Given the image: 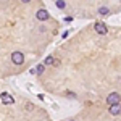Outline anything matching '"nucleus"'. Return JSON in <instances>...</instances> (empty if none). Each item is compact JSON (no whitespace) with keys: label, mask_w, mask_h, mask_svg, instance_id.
Wrapping results in <instances>:
<instances>
[{"label":"nucleus","mask_w":121,"mask_h":121,"mask_svg":"<svg viewBox=\"0 0 121 121\" xmlns=\"http://www.w3.org/2000/svg\"><path fill=\"white\" fill-rule=\"evenodd\" d=\"M11 61H13V65H23V63H24V55H23V52H13V53H11Z\"/></svg>","instance_id":"f257e3e1"},{"label":"nucleus","mask_w":121,"mask_h":121,"mask_svg":"<svg viewBox=\"0 0 121 121\" xmlns=\"http://www.w3.org/2000/svg\"><path fill=\"white\" fill-rule=\"evenodd\" d=\"M0 100H2L3 105H13V103H15V99H13L8 92H2L0 94Z\"/></svg>","instance_id":"f03ea898"},{"label":"nucleus","mask_w":121,"mask_h":121,"mask_svg":"<svg viewBox=\"0 0 121 121\" xmlns=\"http://www.w3.org/2000/svg\"><path fill=\"white\" fill-rule=\"evenodd\" d=\"M120 100H121V97H120L118 92H112V94H108V97H107V103H108V105L120 103Z\"/></svg>","instance_id":"7ed1b4c3"},{"label":"nucleus","mask_w":121,"mask_h":121,"mask_svg":"<svg viewBox=\"0 0 121 121\" xmlns=\"http://www.w3.org/2000/svg\"><path fill=\"white\" fill-rule=\"evenodd\" d=\"M94 29H95V32H99V34H102V36L108 32V28H107V24H105V23H95Z\"/></svg>","instance_id":"20e7f679"},{"label":"nucleus","mask_w":121,"mask_h":121,"mask_svg":"<svg viewBox=\"0 0 121 121\" xmlns=\"http://www.w3.org/2000/svg\"><path fill=\"white\" fill-rule=\"evenodd\" d=\"M36 18L39 19V21H47V19L50 18V15H48V11L47 10H37V13H36Z\"/></svg>","instance_id":"39448f33"},{"label":"nucleus","mask_w":121,"mask_h":121,"mask_svg":"<svg viewBox=\"0 0 121 121\" xmlns=\"http://www.w3.org/2000/svg\"><path fill=\"white\" fill-rule=\"evenodd\" d=\"M108 112H110V115H113V116H116V115H121V103H115V105H110Z\"/></svg>","instance_id":"423d86ee"},{"label":"nucleus","mask_w":121,"mask_h":121,"mask_svg":"<svg viewBox=\"0 0 121 121\" xmlns=\"http://www.w3.org/2000/svg\"><path fill=\"white\" fill-rule=\"evenodd\" d=\"M99 13L103 15V16H107V15H110V10L107 8V7H100V8H99Z\"/></svg>","instance_id":"0eeeda50"},{"label":"nucleus","mask_w":121,"mask_h":121,"mask_svg":"<svg viewBox=\"0 0 121 121\" xmlns=\"http://www.w3.org/2000/svg\"><path fill=\"white\" fill-rule=\"evenodd\" d=\"M44 69H45V65H44V63H40V65H37V68H36V73L40 76L42 73H44Z\"/></svg>","instance_id":"6e6552de"},{"label":"nucleus","mask_w":121,"mask_h":121,"mask_svg":"<svg viewBox=\"0 0 121 121\" xmlns=\"http://www.w3.org/2000/svg\"><path fill=\"white\" fill-rule=\"evenodd\" d=\"M53 60H55L53 56H47L45 61H44V65H45V66H52V65H53Z\"/></svg>","instance_id":"1a4fd4ad"},{"label":"nucleus","mask_w":121,"mask_h":121,"mask_svg":"<svg viewBox=\"0 0 121 121\" xmlns=\"http://www.w3.org/2000/svg\"><path fill=\"white\" fill-rule=\"evenodd\" d=\"M55 5H56V7H58V8H60V10H63V8H65V7H66L65 0H56V2H55Z\"/></svg>","instance_id":"9d476101"},{"label":"nucleus","mask_w":121,"mask_h":121,"mask_svg":"<svg viewBox=\"0 0 121 121\" xmlns=\"http://www.w3.org/2000/svg\"><path fill=\"white\" fill-rule=\"evenodd\" d=\"M32 108H34V107H32V103H28V105H26V110H29V112H31Z\"/></svg>","instance_id":"9b49d317"},{"label":"nucleus","mask_w":121,"mask_h":121,"mask_svg":"<svg viewBox=\"0 0 121 121\" xmlns=\"http://www.w3.org/2000/svg\"><path fill=\"white\" fill-rule=\"evenodd\" d=\"M53 66H60V60H56V58H55V60H53Z\"/></svg>","instance_id":"f8f14e48"},{"label":"nucleus","mask_w":121,"mask_h":121,"mask_svg":"<svg viewBox=\"0 0 121 121\" xmlns=\"http://www.w3.org/2000/svg\"><path fill=\"white\" fill-rule=\"evenodd\" d=\"M21 2H23V3H29L31 0H21Z\"/></svg>","instance_id":"ddd939ff"},{"label":"nucleus","mask_w":121,"mask_h":121,"mask_svg":"<svg viewBox=\"0 0 121 121\" xmlns=\"http://www.w3.org/2000/svg\"><path fill=\"white\" fill-rule=\"evenodd\" d=\"M69 121H74V120H69Z\"/></svg>","instance_id":"4468645a"}]
</instances>
